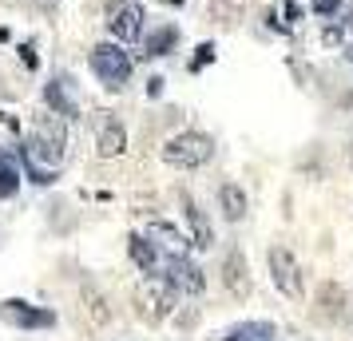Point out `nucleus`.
<instances>
[{"label":"nucleus","instance_id":"1","mask_svg":"<svg viewBox=\"0 0 353 341\" xmlns=\"http://www.w3.org/2000/svg\"><path fill=\"white\" fill-rule=\"evenodd\" d=\"M175 286L159 274H143V282L135 286V309L147 325H163L175 313Z\"/></svg>","mask_w":353,"mask_h":341},{"label":"nucleus","instance_id":"2","mask_svg":"<svg viewBox=\"0 0 353 341\" xmlns=\"http://www.w3.org/2000/svg\"><path fill=\"white\" fill-rule=\"evenodd\" d=\"M210 159H214V139H210L207 131H183V135L163 143V163L183 167V171L207 167Z\"/></svg>","mask_w":353,"mask_h":341},{"label":"nucleus","instance_id":"3","mask_svg":"<svg viewBox=\"0 0 353 341\" xmlns=\"http://www.w3.org/2000/svg\"><path fill=\"white\" fill-rule=\"evenodd\" d=\"M88 64H92V72L99 76V83L108 92H119L131 80V52L123 44H96L92 56H88Z\"/></svg>","mask_w":353,"mask_h":341},{"label":"nucleus","instance_id":"4","mask_svg":"<svg viewBox=\"0 0 353 341\" xmlns=\"http://www.w3.org/2000/svg\"><path fill=\"white\" fill-rule=\"evenodd\" d=\"M143 4L139 0H112L108 4V28L119 44H139L143 40Z\"/></svg>","mask_w":353,"mask_h":341},{"label":"nucleus","instance_id":"5","mask_svg":"<svg viewBox=\"0 0 353 341\" xmlns=\"http://www.w3.org/2000/svg\"><path fill=\"white\" fill-rule=\"evenodd\" d=\"M270 278L274 286H278V293L282 298H290V302H302V266H298V258L290 254L286 246H270Z\"/></svg>","mask_w":353,"mask_h":341},{"label":"nucleus","instance_id":"6","mask_svg":"<svg viewBox=\"0 0 353 341\" xmlns=\"http://www.w3.org/2000/svg\"><path fill=\"white\" fill-rule=\"evenodd\" d=\"M0 318L8 325H17V329H48V325H56L52 309H36L28 302H20V298H4L0 302Z\"/></svg>","mask_w":353,"mask_h":341},{"label":"nucleus","instance_id":"7","mask_svg":"<svg viewBox=\"0 0 353 341\" xmlns=\"http://www.w3.org/2000/svg\"><path fill=\"white\" fill-rule=\"evenodd\" d=\"M163 278L179 293H187V298H199V293L207 290V278H203V270L191 258H163Z\"/></svg>","mask_w":353,"mask_h":341},{"label":"nucleus","instance_id":"8","mask_svg":"<svg viewBox=\"0 0 353 341\" xmlns=\"http://www.w3.org/2000/svg\"><path fill=\"white\" fill-rule=\"evenodd\" d=\"M223 286H226V293H230L234 302H246L250 290H254L250 266H246V254H242V250H230V254L223 258Z\"/></svg>","mask_w":353,"mask_h":341},{"label":"nucleus","instance_id":"9","mask_svg":"<svg viewBox=\"0 0 353 341\" xmlns=\"http://www.w3.org/2000/svg\"><path fill=\"white\" fill-rule=\"evenodd\" d=\"M147 242L155 250H163V258H187L191 254V238L183 230H175L171 223H151L147 227Z\"/></svg>","mask_w":353,"mask_h":341},{"label":"nucleus","instance_id":"10","mask_svg":"<svg viewBox=\"0 0 353 341\" xmlns=\"http://www.w3.org/2000/svg\"><path fill=\"white\" fill-rule=\"evenodd\" d=\"M68 76H56V80L44 83V103L52 107V115H64V119H76L80 115V103L72 96V87H68Z\"/></svg>","mask_w":353,"mask_h":341},{"label":"nucleus","instance_id":"11","mask_svg":"<svg viewBox=\"0 0 353 341\" xmlns=\"http://www.w3.org/2000/svg\"><path fill=\"white\" fill-rule=\"evenodd\" d=\"M345 306H350L345 290L334 286V282H325L321 293H318V309H314V318H318V322H341V318H345Z\"/></svg>","mask_w":353,"mask_h":341},{"label":"nucleus","instance_id":"12","mask_svg":"<svg viewBox=\"0 0 353 341\" xmlns=\"http://www.w3.org/2000/svg\"><path fill=\"white\" fill-rule=\"evenodd\" d=\"M183 211H187V227H191V246L194 250H210L214 246V230H210L207 214L199 211V203L191 195H183Z\"/></svg>","mask_w":353,"mask_h":341},{"label":"nucleus","instance_id":"13","mask_svg":"<svg viewBox=\"0 0 353 341\" xmlns=\"http://www.w3.org/2000/svg\"><path fill=\"white\" fill-rule=\"evenodd\" d=\"M123 147H128L123 123H119V119H108V123L96 131V155L99 159H115V155H123Z\"/></svg>","mask_w":353,"mask_h":341},{"label":"nucleus","instance_id":"14","mask_svg":"<svg viewBox=\"0 0 353 341\" xmlns=\"http://www.w3.org/2000/svg\"><path fill=\"white\" fill-rule=\"evenodd\" d=\"M274 338H278L274 322H239L219 333V341H274Z\"/></svg>","mask_w":353,"mask_h":341},{"label":"nucleus","instance_id":"15","mask_svg":"<svg viewBox=\"0 0 353 341\" xmlns=\"http://www.w3.org/2000/svg\"><path fill=\"white\" fill-rule=\"evenodd\" d=\"M175 44H179V28H175V24H159V28L143 40V56H147V60L171 56V52H175Z\"/></svg>","mask_w":353,"mask_h":341},{"label":"nucleus","instance_id":"16","mask_svg":"<svg viewBox=\"0 0 353 341\" xmlns=\"http://www.w3.org/2000/svg\"><path fill=\"white\" fill-rule=\"evenodd\" d=\"M128 254H131V262L139 266V274H155V270H159V250L147 242V234H131Z\"/></svg>","mask_w":353,"mask_h":341},{"label":"nucleus","instance_id":"17","mask_svg":"<svg viewBox=\"0 0 353 341\" xmlns=\"http://www.w3.org/2000/svg\"><path fill=\"white\" fill-rule=\"evenodd\" d=\"M219 207H223V214L230 218V223H242L246 211H250V203H246V195H242V187H234V183H223V187H219Z\"/></svg>","mask_w":353,"mask_h":341},{"label":"nucleus","instance_id":"18","mask_svg":"<svg viewBox=\"0 0 353 341\" xmlns=\"http://www.w3.org/2000/svg\"><path fill=\"white\" fill-rule=\"evenodd\" d=\"M83 302H88V318H92V322L96 325H108L112 322V309H108V298H103V293H96V286H88V282H83Z\"/></svg>","mask_w":353,"mask_h":341},{"label":"nucleus","instance_id":"19","mask_svg":"<svg viewBox=\"0 0 353 341\" xmlns=\"http://www.w3.org/2000/svg\"><path fill=\"white\" fill-rule=\"evenodd\" d=\"M24 171H28V179H32L36 187H52V183L60 179L56 167H44V163H32V159H24Z\"/></svg>","mask_w":353,"mask_h":341},{"label":"nucleus","instance_id":"20","mask_svg":"<svg viewBox=\"0 0 353 341\" xmlns=\"http://www.w3.org/2000/svg\"><path fill=\"white\" fill-rule=\"evenodd\" d=\"M17 191H20L17 167H12V163H4V167H0V198H12Z\"/></svg>","mask_w":353,"mask_h":341},{"label":"nucleus","instance_id":"21","mask_svg":"<svg viewBox=\"0 0 353 341\" xmlns=\"http://www.w3.org/2000/svg\"><path fill=\"white\" fill-rule=\"evenodd\" d=\"M210 60H214V44H199V56L191 60V72H203Z\"/></svg>","mask_w":353,"mask_h":341},{"label":"nucleus","instance_id":"22","mask_svg":"<svg viewBox=\"0 0 353 341\" xmlns=\"http://www.w3.org/2000/svg\"><path fill=\"white\" fill-rule=\"evenodd\" d=\"M314 12L318 17H337L341 12V0H314Z\"/></svg>","mask_w":353,"mask_h":341},{"label":"nucleus","instance_id":"23","mask_svg":"<svg viewBox=\"0 0 353 341\" xmlns=\"http://www.w3.org/2000/svg\"><path fill=\"white\" fill-rule=\"evenodd\" d=\"M20 60H24V68H40V56H36V44H20Z\"/></svg>","mask_w":353,"mask_h":341},{"label":"nucleus","instance_id":"24","mask_svg":"<svg viewBox=\"0 0 353 341\" xmlns=\"http://www.w3.org/2000/svg\"><path fill=\"white\" fill-rule=\"evenodd\" d=\"M282 12H286V20L294 24V20H302V4H298V0H282Z\"/></svg>","mask_w":353,"mask_h":341},{"label":"nucleus","instance_id":"25","mask_svg":"<svg viewBox=\"0 0 353 341\" xmlns=\"http://www.w3.org/2000/svg\"><path fill=\"white\" fill-rule=\"evenodd\" d=\"M56 4L60 0H32V8H40V12H56Z\"/></svg>","mask_w":353,"mask_h":341},{"label":"nucleus","instance_id":"26","mask_svg":"<svg viewBox=\"0 0 353 341\" xmlns=\"http://www.w3.org/2000/svg\"><path fill=\"white\" fill-rule=\"evenodd\" d=\"M159 92H163V80H159V76H155V80H147V96H159Z\"/></svg>","mask_w":353,"mask_h":341},{"label":"nucleus","instance_id":"27","mask_svg":"<svg viewBox=\"0 0 353 341\" xmlns=\"http://www.w3.org/2000/svg\"><path fill=\"white\" fill-rule=\"evenodd\" d=\"M4 163H8V155H4V147H0V167H4Z\"/></svg>","mask_w":353,"mask_h":341},{"label":"nucleus","instance_id":"28","mask_svg":"<svg viewBox=\"0 0 353 341\" xmlns=\"http://www.w3.org/2000/svg\"><path fill=\"white\" fill-rule=\"evenodd\" d=\"M167 4H183V0H167Z\"/></svg>","mask_w":353,"mask_h":341}]
</instances>
